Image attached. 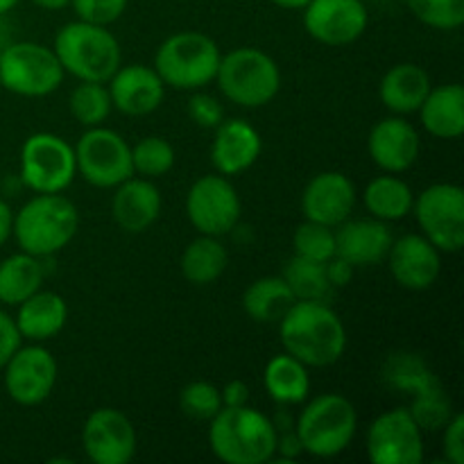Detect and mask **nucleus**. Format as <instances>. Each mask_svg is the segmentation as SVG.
<instances>
[{
    "label": "nucleus",
    "instance_id": "f257e3e1",
    "mask_svg": "<svg viewBox=\"0 0 464 464\" xmlns=\"http://www.w3.org/2000/svg\"><path fill=\"white\" fill-rule=\"evenodd\" d=\"M284 352L306 367L335 365L347 349V329L326 302L297 299L279 320Z\"/></svg>",
    "mask_w": 464,
    "mask_h": 464
},
{
    "label": "nucleus",
    "instance_id": "f03ea898",
    "mask_svg": "<svg viewBox=\"0 0 464 464\" xmlns=\"http://www.w3.org/2000/svg\"><path fill=\"white\" fill-rule=\"evenodd\" d=\"M275 421L252 406H236L218 412L208 429V447L227 464H266L275 460Z\"/></svg>",
    "mask_w": 464,
    "mask_h": 464
},
{
    "label": "nucleus",
    "instance_id": "7ed1b4c3",
    "mask_svg": "<svg viewBox=\"0 0 464 464\" xmlns=\"http://www.w3.org/2000/svg\"><path fill=\"white\" fill-rule=\"evenodd\" d=\"M80 227L77 207L62 193H36L14 213L12 236L21 252L48 258L68 247Z\"/></svg>",
    "mask_w": 464,
    "mask_h": 464
},
{
    "label": "nucleus",
    "instance_id": "20e7f679",
    "mask_svg": "<svg viewBox=\"0 0 464 464\" xmlns=\"http://www.w3.org/2000/svg\"><path fill=\"white\" fill-rule=\"evenodd\" d=\"M54 54L66 72L80 82H102L122 66V50L116 34L104 25L72 21L54 34Z\"/></svg>",
    "mask_w": 464,
    "mask_h": 464
},
{
    "label": "nucleus",
    "instance_id": "39448f33",
    "mask_svg": "<svg viewBox=\"0 0 464 464\" xmlns=\"http://www.w3.org/2000/svg\"><path fill=\"white\" fill-rule=\"evenodd\" d=\"M356 406L338 392L320 394L308 401L295 424L304 453L322 460L347 451L356 438Z\"/></svg>",
    "mask_w": 464,
    "mask_h": 464
},
{
    "label": "nucleus",
    "instance_id": "423d86ee",
    "mask_svg": "<svg viewBox=\"0 0 464 464\" xmlns=\"http://www.w3.org/2000/svg\"><path fill=\"white\" fill-rule=\"evenodd\" d=\"M216 82L229 102L243 109H261L281 91V68L261 48H236L222 54Z\"/></svg>",
    "mask_w": 464,
    "mask_h": 464
},
{
    "label": "nucleus",
    "instance_id": "0eeeda50",
    "mask_svg": "<svg viewBox=\"0 0 464 464\" xmlns=\"http://www.w3.org/2000/svg\"><path fill=\"white\" fill-rule=\"evenodd\" d=\"M220 48L204 32H177L168 36L154 54V71L163 84L177 91H202L216 82Z\"/></svg>",
    "mask_w": 464,
    "mask_h": 464
},
{
    "label": "nucleus",
    "instance_id": "6e6552de",
    "mask_svg": "<svg viewBox=\"0 0 464 464\" xmlns=\"http://www.w3.org/2000/svg\"><path fill=\"white\" fill-rule=\"evenodd\" d=\"M66 71L53 48L36 41H12L0 50V89L21 98H45L63 84Z\"/></svg>",
    "mask_w": 464,
    "mask_h": 464
},
{
    "label": "nucleus",
    "instance_id": "1a4fd4ad",
    "mask_svg": "<svg viewBox=\"0 0 464 464\" xmlns=\"http://www.w3.org/2000/svg\"><path fill=\"white\" fill-rule=\"evenodd\" d=\"M421 236L442 254H458L464 247V190L440 181L421 190L412 204Z\"/></svg>",
    "mask_w": 464,
    "mask_h": 464
},
{
    "label": "nucleus",
    "instance_id": "9d476101",
    "mask_svg": "<svg viewBox=\"0 0 464 464\" xmlns=\"http://www.w3.org/2000/svg\"><path fill=\"white\" fill-rule=\"evenodd\" d=\"M18 177L32 193H63L77 177L75 150L50 131L32 134L21 148Z\"/></svg>",
    "mask_w": 464,
    "mask_h": 464
},
{
    "label": "nucleus",
    "instance_id": "9b49d317",
    "mask_svg": "<svg viewBox=\"0 0 464 464\" xmlns=\"http://www.w3.org/2000/svg\"><path fill=\"white\" fill-rule=\"evenodd\" d=\"M72 150L77 175L95 188H116L134 175L130 143L109 127H89Z\"/></svg>",
    "mask_w": 464,
    "mask_h": 464
},
{
    "label": "nucleus",
    "instance_id": "f8f14e48",
    "mask_svg": "<svg viewBox=\"0 0 464 464\" xmlns=\"http://www.w3.org/2000/svg\"><path fill=\"white\" fill-rule=\"evenodd\" d=\"M243 213L240 195L229 177L204 175L190 186L186 195V216L188 222L204 236H222L231 234L236 229Z\"/></svg>",
    "mask_w": 464,
    "mask_h": 464
},
{
    "label": "nucleus",
    "instance_id": "ddd939ff",
    "mask_svg": "<svg viewBox=\"0 0 464 464\" xmlns=\"http://www.w3.org/2000/svg\"><path fill=\"white\" fill-rule=\"evenodd\" d=\"M365 451L372 464H421L426 453L424 430L408 408H392L370 424Z\"/></svg>",
    "mask_w": 464,
    "mask_h": 464
},
{
    "label": "nucleus",
    "instance_id": "4468645a",
    "mask_svg": "<svg viewBox=\"0 0 464 464\" xmlns=\"http://www.w3.org/2000/svg\"><path fill=\"white\" fill-rule=\"evenodd\" d=\"M5 392L18 406H39L53 394L57 383V361L44 343L18 347L3 370Z\"/></svg>",
    "mask_w": 464,
    "mask_h": 464
},
{
    "label": "nucleus",
    "instance_id": "2eb2a0df",
    "mask_svg": "<svg viewBox=\"0 0 464 464\" xmlns=\"http://www.w3.org/2000/svg\"><path fill=\"white\" fill-rule=\"evenodd\" d=\"M302 18L311 39L329 48H343L365 34L370 9L362 0H308Z\"/></svg>",
    "mask_w": 464,
    "mask_h": 464
},
{
    "label": "nucleus",
    "instance_id": "dca6fc26",
    "mask_svg": "<svg viewBox=\"0 0 464 464\" xmlns=\"http://www.w3.org/2000/svg\"><path fill=\"white\" fill-rule=\"evenodd\" d=\"M82 447L95 464H127L136 456V429L116 408H98L82 426Z\"/></svg>",
    "mask_w": 464,
    "mask_h": 464
},
{
    "label": "nucleus",
    "instance_id": "f3484780",
    "mask_svg": "<svg viewBox=\"0 0 464 464\" xmlns=\"http://www.w3.org/2000/svg\"><path fill=\"white\" fill-rule=\"evenodd\" d=\"M367 152L376 168L390 175L411 170L421 152V139L417 127L406 116H388L376 122L367 139Z\"/></svg>",
    "mask_w": 464,
    "mask_h": 464
},
{
    "label": "nucleus",
    "instance_id": "a211bd4d",
    "mask_svg": "<svg viewBox=\"0 0 464 464\" xmlns=\"http://www.w3.org/2000/svg\"><path fill=\"white\" fill-rule=\"evenodd\" d=\"M385 258L392 279L412 293L429 290L442 272V252L421 234H406L392 240Z\"/></svg>",
    "mask_w": 464,
    "mask_h": 464
},
{
    "label": "nucleus",
    "instance_id": "6ab92c4d",
    "mask_svg": "<svg viewBox=\"0 0 464 464\" xmlns=\"http://www.w3.org/2000/svg\"><path fill=\"white\" fill-rule=\"evenodd\" d=\"M356 199V186L344 172L326 170L306 184L302 193V211L306 220L335 229L347 218H352Z\"/></svg>",
    "mask_w": 464,
    "mask_h": 464
},
{
    "label": "nucleus",
    "instance_id": "aec40b11",
    "mask_svg": "<svg viewBox=\"0 0 464 464\" xmlns=\"http://www.w3.org/2000/svg\"><path fill=\"white\" fill-rule=\"evenodd\" d=\"M113 109L125 116H148L161 107L166 98V84L154 66L130 63L121 66L107 82Z\"/></svg>",
    "mask_w": 464,
    "mask_h": 464
},
{
    "label": "nucleus",
    "instance_id": "412c9836",
    "mask_svg": "<svg viewBox=\"0 0 464 464\" xmlns=\"http://www.w3.org/2000/svg\"><path fill=\"white\" fill-rule=\"evenodd\" d=\"M263 152V140L256 127L243 118L222 121L216 127L211 140V163L216 172L225 177H236L249 170Z\"/></svg>",
    "mask_w": 464,
    "mask_h": 464
},
{
    "label": "nucleus",
    "instance_id": "4be33fe9",
    "mask_svg": "<svg viewBox=\"0 0 464 464\" xmlns=\"http://www.w3.org/2000/svg\"><path fill=\"white\" fill-rule=\"evenodd\" d=\"M392 231L388 222L376 218L344 220L335 227V256L344 258L353 267H367L385 261L392 247Z\"/></svg>",
    "mask_w": 464,
    "mask_h": 464
},
{
    "label": "nucleus",
    "instance_id": "5701e85b",
    "mask_svg": "<svg viewBox=\"0 0 464 464\" xmlns=\"http://www.w3.org/2000/svg\"><path fill=\"white\" fill-rule=\"evenodd\" d=\"M161 190L152 179L134 177L113 188L111 218L127 234H143L161 216Z\"/></svg>",
    "mask_w": 464,
    "mask_h": 464
},
{
    "label": "nucleus",
    "instance_id": "b1692460",
    "mask_svg": "<svg viewBox=\"0 0 464 464\" xmlns=\"http://www.w3.org/2000/svg\"><path fill=\"white\" fill-rule=\"evenodd\" d=\"M16 308V329L21 338L30 343H48L50 338L62 334L68 322L66 299L53 290H36Z\"/></svg>",
    "mask_w": 464,
    "mask_h": 464
},
{
    "label": "nucleus",
    "instance_id": "393cba45",
    "mask_svg": "<svg viewBox=\"0 0 464 464\" xmlns=\"http://www.w3.org/2000/svg\"><path fill=\"white\" fill-rule=\"evenodd\" d=\"M430 86L433 82H430L429 71L420 63H397L381 80L379 98L394 116H411L421 107Z\"/></svg>",
    "mask_w": 464,
    "mask_h": 464
},
{
    "label": "nucleus",
    "instance_id": "a878e982",
    "mask_svg": "<svg viewBox=\"0 0 464 464\" xmlns=\"http://www.w3.org/2000/svg\"><path fill=\"white\" fill-rule=\"evenodd\" d=\"M417 113L421 127L435 139H460L464 131V89L460 84L430 86Z\"/></svg>",
    "mask_w": 464,
    "mask_h": 464
},
{
    "label": "nucleus",
    "instance_id": "bb28decb",
    "mask_svg": "<svg viewBox=\"0 0 464 464\" xmlns=\"http://www.w3.org/2000/svg\"><path fill=\"white\" fill-rule=\"evenodd\" d=\"M263 385L270 399L279 406H299L311 394L308 367L290 353H276L267 361Z\"/></svg>",
    "mask_w": 464,
    "mask_h": 464
},
{
    "label": "nucleus",
    "instance_id": "cd10ccee",
    "mask_svg": "<svg viewBox=\"0 0 464 464\" xmlns=\"http://www.w3.org/2000/svg\"><path fill=\"white\" fill-rule=\"evenodd\" d=\"M362 204L370 211L372 218L383 222H397L403 220L412 213V204H415V193H412L411 184L403 181L397 175L374 177L370 184L362 190Z\"/></svg>",
    "mask_w": 464,
    "mask_h": 464
},
{
    "label": "nucleus",
    "instance_id": "c85d7f7f",
    "mask_svg": "<svg viewBox=\"0 0 464 464\" xmlns=\"http://www.w3.org/2000/svg\"><path fill=\"white\" fill-rule=\"evenodd\" d=\"M181 275L193 285H211L225 275L229 266V252L216 236H204L190 240L181 254Z\"/></svg>",
    "mask_w": 464,
    "mask_h": 464
},
{
    "label": "nucleus",
    "instance_id": "c756f323",
    "mask_svg": "<svg viewBox=\"0 0 464 464\" xmlns=\"http://www.w3.org/2000/svg\"><path fill=\"white\" fill-rule=\"evenodd\" d=\"M41 284H44L41 258L18 252L0 261V304L5 306H18L36 290H41Z\"/></svg>",
    "mask_w": 464,
    "mask_h": 464
},
{
    "label": "nucleus",
    "instance_id": "7c9ffc66",
    "mask_svg": "<svg viewBox=\"0 0 464 464\" xmlns=\"http://www.w3.org/2000/svg\"><path fill=\"white\" fill-rule=\"evenodd\" d=\"M297 302L284 276H261L247 285L243 293V308L254 322H279L293 304Z\"/></svg>",
    "mask_w": 464,
    "mask_h": 464
},
{
    "label": "nucleus",
    "instance_id": "2f4dec72",
    "mask_svg": "<svg viewBox=\"0 0 464 464\" xmlns=\"http://www.w3.org/2000/svg\"><path fill=\"white\" fill-rule=\"evenodd\" d=\"M411 397L412 403L408 411H411V415L415 417V421L420 424V429L424 430V433H429V430L430 433L442 430L444 424H447L453 417V412H456L453 411L451 397H449L442 381L435 374L430 376L424 385H420Z\"/></svg>",
    "mask_w": 464,
    "mask_h": 464
},
{
    "label": "nucleus",
    "instance_id": "473e14b6",
    "mask_svg": "<svg viewBox=\"0 0 464 464\" xmlns=\"http://www.w3.org/2000/svg\"><path fill=\"white\" fill-rule=\"evenodd\" d=\"M284 281L293 290L295 299H308V302H326L331 295V284L326 279L324 263L308 261V258L295 256L285 263Z\"/></svg>",
    "mask_w": 464,
    "mask_h": 464
},
{
    "label": "nucleus",
    "instance_id": "72a5a7b5",
    "mask_svg": "<svg viewBox=\"0 0 464 464\" xmlns=\"http://www.w3.org/2000/svg\"><path fill=\"white\" fill-rule=\"evenodd\" d=\"M68 109L82 127H98L111 113V95L102 82H80L68 98Z\"/></svg>",
    "mask_w": 464,
    "mask_h": 464
},
{
    "label": "nucleus",
    "instance_id": "f704fd0d",
    "mask_svg": "<svg viewBox=\"0 0 464 464\" xmlns=\"http://www.w3.org/2000/svg\"><path fill=\"white\" fill-rule=\"evenodd\" d=\"M175 148L163 136H145L131 148V166L134 175L145 179H159L175 168Z\"/></svg>",
    "mask_w": 464,
    "mask_h": 464
},
{
    "label": "nucleus",
    "instance_id": "c9c22d12",
    "mask_svg": "<svg viewBox=\"0 0 464 464\" xmlns=\"http://www.w3.org/2000/svg\"><path fill=\"white\" fill-rule=\"evenodd\" d=\"M295 256L326 263L335 256V229L320 222L304 220L293 234Z\"/></svg>",
    "mask_w": 464,
    "mask_h": 464
},
{
    "label": "nucleus",
    "instance_id": "e433bc0d",
    "mask_svg": "<svg viewBox=\"0 0 464 464\" xmlns=\"http://www.w3.org/2000/svg\"><path fill=\"white\" fill-rule=\"evenodd\" d=\"M412 16L440 32L460 30L464 23V0H406Z\"/></svg>",
    "mask_w": 464,
    "mask_h": 464
},
{
    "label": "nucleus",
    "instance_id": "4c0bfd02",
    "mask_svg": "<svg viewBox=\"0 0 464 464\" xmlns=\"http://www.w3.org/2000/svg\"><path fill=\"white\" fill-rule=\"evenodd\" d=\"M179 408L188 420L211 421L222 411L220 388L208 381H193L181 390Z\"/></svg>",
    "mask_w": 464,
    "mask_h": 464
},
{
    "label": "nucleus",
    "instance_id": "58836bf2",
    "mask_svg": "<svg viewBox=\"0 0 464 464\" xmlns=\"http://www.w3.org/2000/svg\"><path fill=\"white\" fill-rule=\"evenodd\" d=\"M130 0H71V7L80 21L109 27L125 14Z\"/></svg>",
    "mask_w": 464,
    "mask_h": 464
},
{
    "label": "nucleus",
    "instance_id": "ea45409f",
    "mask_svg": "<svg viewBox=\"0 0 464 464\" xmlns=\"http://www.w3.org/2000/svg\"><path fill=\"white\" fill-rule=\"evenodd\" d=\"M188 116L190 121L204 130H216L222 121H225V107L220 100L211 93H202V91H193L188 100Z\"/></svg>",
    "mask_w": 464,
    "mask_h": 464
},
{
    "label": "nucleus",
    "instance_id": "a19ab883",
    "mask_svg": "<svg viewBox=\"0 0 464 464\" xmlns=\"http://www.w3.org/2000/svg\"><path fill=\"white\" fill-rule=\"evenodd\" d=\"M442 453L449 464H464V417L453 412L442 429Z\"/></svg>",
    "mask_w": 464,
    "mask_h": 464
},
{
    "label": "nucleus",
    "instance_id": "79ce46f5",
    "mask_svg": "<svg viewBox=\"0 0 464 464\" xmlns=\"http://www.w3.org/2000/svg\"><path fill=\"white\" fill-rule=\"evenodd\" d=\"M23 338L16 329V322L9 313H5L0 308V370L5 367V362L12 358V353L21 347Z\"/></svg>",
    "mask_w": 464,
    "mask_h": 464
},
{
    "label": "nucleus",
    "instance_id": "37998d69",
    "mask_svg": "<svg viewBox=\"0 0 464 464\" xmlns=\"http://www.w3.org/2000/svg\"><path fill=\"white\" fill-rule=\"evenodd\" d=\"M324 270H326V279H329L331 288H347V285L352 284L356 267H353L349 261H344V258L334 256L324 263Z\"/></svg>",
    "mask_w": 464,
    "mask_h": 464
},
{
    "label": "nucleus",
    "instance_id": "c03bdc74",
    "mask_svg": "<svg viewBox=\"0 0 464 464\" xmlns=\"http://www.w3.org/2000/svg\"><path fill=\"white\" fill-rule=\"evenodd\" d=\"M304 453L302 449V442H299L297 433H295V426L293 429H285L284 433H276V451H275V458L281 456V460L284 462H295L299 456Z\"/></svg>",
    "mask_w": 464,
    "mask_h": 464
},
{
    "label": "nucleus",
    "instance_id": "a18cd8bd",
    "mask_svg": "<svg viewBox=\"0 0 464 464\" xmlns=\"http://www.w3.org/2000/svg\"><path fill=\"white\" fill-rule=\"evenodd\" d=\"M220 397H222V406L227 408L245 406V403H249V385L240 379L229 381V383L220 390Z\"/></svg>",
    "mask_w": 464,
    "mask_h": 464
},
{
    "label": "nucleus",
    "instance_id": "49530a36",
    "mask_svg": "<svg viewBox=\"0 0 464 464\" xmlns=\"http://www.w3.org/2000/svg\"><path fill=\"white\" fill-rule=\"evenodd\" d=\"M12 225H14V213L9 208V204L5 199H0V247L9 240L12 236Z\"/></svg>",
    "mask_w": 464,
    "mask_h": 464
},
{
    "label": "nucleus",
    "instance_id": "de8ad7c7",
    "mask_svg": "<svg viewBox=\"0 0 464 464\" xmlns=\"http://www.w3.org/2000/svg\"><path fill=\"white\" fill-rule=\"evenodd\" d=\"M32 3L36 7L45 9V12H62V9H66L71 5V0H32Z\"/></svg>",
    "mask_w": 464,
    "mask_h": 464
},
{
    "label": "nucleus",
    "instance_id": "09e8293b",
    "mask_svg": "<svg viewBox=\"0 0 464 464\" xmlns=\"http://www.w3.org/2000/svg\"><path fill=\"white\" fill-rule=\"evenodd\" d=\"M270 3L281 9H290V12H302L308 0H270Z\"/></svg>",
    "mask_w": 464,
    "mask_h": 464
},
{
    "label": "nucleus",
    "instance_id": "8fccbe9b",
    "mask_svg": "<svg viewBox=\"0 0 464 464\" xmlns=\"http://www.w3.org/2000/svg\"><path fill=\"white\" fill-rule=\"evenodd\" d=\"M21 0H0V16H7Z\"/></svg>",
    "mask_w": 464,
    "mask_h": 464
}]
</instances>
